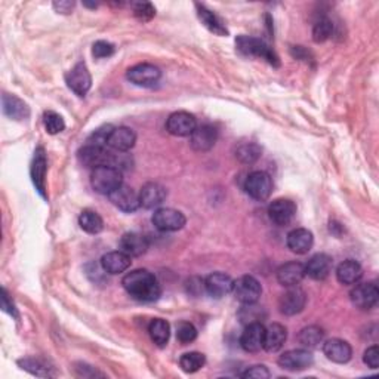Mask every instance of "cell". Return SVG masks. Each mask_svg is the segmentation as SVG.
I'll use <instances>...</instances> for the list:
<instances>
[{"label":"cell","mask_w":379,"mask_h":379,"mask_svg":"<svg viewBox=\"0 0 379 379\" xmlns=\"http://www.w3.org/2000/svg\"><path fill=\"white\" fill-rule=\"evenodd\" d=\"M122 285L129 295L141 303H154L162 295V287L156 276L144 268L127 273Z\"/></svg>","instance_id":"1"},{"label":"cell","mask_w":379,"mask_h":379,"mask_svg":"<svg viewBox=\"0 0 379 379\" xmlns=\"http://www.w3.org/2000/svg\"><path fill=\"white\" fill-rule=\"evenodd\" d=\"M77 158L86 167H99V166H113L117 169L127 167L129 157L125 153L114 154L112 150H107L105 147L89 145L86 144L83 148L79 150Z\"/></svg>","instance_id":"2"},{"label":"cell","mask_w":379,"mask_h":379,"mask_svg":"<svg viewBox=\"0 0 379 379\" xmlns=\"http://www.w3.org/2000/svg\"><path fill=\"white\" fill-rule=\"evenodd\" d=\"M236 48L245 57L261 58L273 67H280V58L261 39L242 34L236 39Z\"/></svg>","instance_id":"3"},{"label":"cell","mask_w":379,"mask_h":379,"mask_svg":"<svg viewBox=\"0 0 379 379\" xmlns=\"http://www.w3.org/2000/svg\"><path fill=\"white\" fill-rule=\"evenodd\" d=\"M122 184H123V174L121 169L113 166H99L92 169L91 185L96 193L110 196Z\"/></svg>","instance_id":"4"},{"label":"cell","mask_w":379,"mask_h":379,"mask_svg":"<svg viewBox=\"0 0 379 379\" xmlns=\"http://www.w3.org/2000/svg\"><path fill=\"white\" fill-rule=\"evenodd\" d=\"M152 223L158 232L172 233L184 228L187 218L181 211H176V209L161 207L154 211L152 216Z\"/></svg>","instance_id":"5"},{"label":"cell","mask_w":379,"mask_h":379,"mask_svg":"<svg viewBox=\"0 0 379 379\" xmlns=\"http://www.w3.org/2000/svg\"><path fill=\"white\" fill-rule=\"evenodd\" d=\"M245 190L254 201L264 202L273 193V179L264 171H254L246 178Z\"/></svg>","instance_id":"6"},{"label":"cell","mask_w":379,"mask_h":379,"mask_svg":"<svg viewBox=\"0 0 379 379\" xmlns=\"http://www.w3.org/2000/svg\"><path fill=\"white\" fill-rule=\"evenodd\" d=\"M233 295L238 303L245 304H256L258 299L263 295V286L254 276H242L234 280Z\"/></svg>","instance_id":"7"},{"label":"cell","mask_w":379,"mask_h":379,"mask_svg":"<svg viewBox=\"0 0 379 379\" xmlns=\"http://www.w3.org/2000/svg\"><path fill=\"white\" fill-rule=\"evenodd\" d=\"M162 77L161 68L153 65V64H136L131 67L126 72V79L135 86H141V88H152L156 83H158Z\"/></svg>","instance_id":"8"},{"label":"cell","mask_w":379,"mask_h":379,"mask_svg":"<svg viewBox=\"0 0 379 379\" xmlns=\"http://www.w3.org/2000/svg\"><path fill=\"white\" fill-rule=\"evenodd\" d=\"M65 82L67 86L72 89L77 96L83 98L92 86V76L88 65L83 61H81L65 74Z\"/></svg>","instance_id":"9"},{"label":"cell","mask_w":379,"mask_h":379,"mask_svg":"<svg viewBox=\"0 0 379 379\" xmlns=\"http://www.w3.org/2000/svg\"><path fill=\"white\" fill-rule=\"evenodd\" d=\"M278 366L289 372H301L305 369L311 367L314 363V356L307 348H299V350H289L283 353L277 360Z\"/></svg>","instance_id":"10"},{"label":"cell","mask_w":379,"mask_h":379,"mask_svg":"<svg viewBox=\"0 0 379 379\" xmlns=\"http://www.w3.org/2000/svg\"><path fill=\"white\" fill-rule=\"evenodd\" d=\"M197 121L188 112H175L167 117L166 129L174 136H192L196 131Z\"/></svg>","instance_id":"11"},{"label":"cell","mask_w":379,"mask_h":379,"mask_svg":"<svg viewBox=\"0 0 379 379\" xmlns=\"http://www.w3.org/2000/svg\"><path fill=\"white\" fill-rule=\"evenodd\" d=\"M307 304V294L298 286L287 287L280 299H278V308L285 316H296L301 313Z\"/></svg>","instance_id":"12"},{"label":"cell","mask_w":379,"mask_h":379,"mask_svg":"<svg viewBox=\"0 0 379 379\" xmlns=\"http://www.w3.org/2000/svg\"><path fill=\"white\" fill-rule=\"evenodd\" d=\"M110 202H112L117 209H121L122 212L131 214L135 212L136 209L141 207L139 203V193H136L132 187L126 184H122L117 190L108 196Z\"/></svg>","instance_id":"13"},{"label":"cell","mask_w":379,"mask_h":379,"mask_svg":"<svg viewBox=\"0 0 379 379\" xmlns=\"http://www.w3.org/2000/svg\"><path fill=\"white\" fill-rule=\"evenodd\" d=\"M296 215V205L291 198H276L268 206V216L276 225H289Z\"/></svg>","instance_id":"14"},{"label":"cell","mask_w":379,"mask_h":379,"mask_svg":"<svg viewBox=\"0 0 379 379\" xmlns=\"http://www.w3.org/2000/svg\"><path fill=\"white\" fill-rule=\"evenodd\" d=\"M378 298L379 291L373 282L357 285L350 292L351 303L357 308H360V310H371V308H373L378 304Z\"/></svg>","instance_id":"15"},{"label":"cell","mask_w":379,"mask_h":379,"mask_svg":"<svg viewBox=\"0 0 379 379\" xmlns=\"http://www.w3.org/2000/svg\"><path fill=\"white\" fill-rule=\"evenodd\" d=\"M264 339L265 326L261 322L249 323L240 336V345L246 353H258L264 350Z\"/></svg>","instance_id":"16"},{"label":"cell","mask_w":379,"mask_h":379,"mask_svg":"<svg viewBox=\"0 0 379 379\" xmlns=\"http://www.w3.org/2000/svg\"><path fill=\"white\" fill-rule=\"evenodd\" d=\"M135 143L136 134L134 132V129L127 126H119L113 127L112 132H110L107 139V147L114 150L117 153H126L131 148H134Z\"/></svg>","instance_id":"17"},{"label":"cell","mask_w":379,"mask_h":379,"mask_svg":"<svg viewBox=\"0 0 379 379\" xmlns=\"http://www.w3.org/2000/svg\"><path fill=\"white\" fill-rule=\"evenodd\" d=\"M233 285H234L233 278L228 274H225V273H221V272L209 274L205 278L206 294L209 296L215 298V299H221L225 295L232 294L233 292Z\"/></svg>","instance_id":"18"},{"label":"cell","mask_w":379,"mask_h":379,"mask_svg":"<svg viewBox=\"0 0 379 379\" xmlns=\"http://www.w3.org/2000/svg\"><path fill=\"white\" fill-rule=\"evenodd\" d=\"M323 354L329 358V360L338 363V365H344L351 360L353 357V348L344 339L339 338H332L327 339V341L323 342Z\"/></svg>","instance_id":"19"},{"label":"cell","mask_w":379,"mask_h":379,"mask_svg":"<svg viewBox=\"0 0 379 379\" xmlns=\"http://www.w3.org/2000/svg\"><path fill=\"white\" fill-rule=\"evenodd\" d=\"M334 270V259L327 254H316L305 264V276L311 277L313 280H325L331 276Z\"/></svg>","instance_id":"20"},{"label":"cell","mask_w":379,"mask_h":379,"mask_svg":"<svg viewBox=\"0 0 379 379\" xmlns=\"http://www.w3.org/2000/svg\"><path fill=\"white\" fill-rule=\"evenodd\" d=\"M32 179L36 190L43 198H48L46 193V172H48V161L43 147H39L34 153L33 165H32Z\"/></svg>","instance_id":"21"},{"label":"cell","mask_w":379,"mask_h":379,"mask_svg":"<svg viewBox=\"0 0 379 379\" xmlns=\"http://www.w3.org/2000/svg\"><path fill=\"white\" fill-rule=\"evenodd\" d=\"M218 141V131L212 125H202L197 126L196 131L192 134V148L194 152L205 153L214 148Z\"/></svg>","instance_id":"22"},{"label":"cell","mask_w":379,"mask_h":379,"mask_svg":"<svg viewBox=\"0 0 379 379\" xmlns=\"http://www.w3.org/2000/svg\"><path fill=\"white\" fill-rule=\"evenodd\" d=\"M150 247L148 238L141 233H125L119 242V249L131 258L143 256Z\"/></svg>","instance_id":"23"},{"label":"cell","mask_w":379,"mask_h":379,"mask_svg":"<svg viewBox=\"0 0 379 379\" xmlns=\"http://www.w3.org/2000/svg\"><path fill=\"white\" fill-rule=\"evenodd\" d=\"M286 245L294 254L305 255L311 251L314 245V236L307 228H295L286 237Z\"/></svg>","instance_id":"24"},{"label":"cell","mask_w":379,"mask_h":379,"mask_svg":"<svg viewBox=\"0 0 379 379\" xmlns=\"http://www.w3.org/2000/svg\"><path fill=\"white\" fill-rule=\"evenodd\" d=\"M167 197V190L158 183H147L139 192V203L144 209L161 206Z\"/></svg>","instance_id":"25"},{"label":"cell","mask_w":379,"mask_h":379,"mask_svg":"<svg viewBox=\"0 0 379 379\" xmlns=\"http://www.w3.org/2000/svg\"><path fill=\"white\" fill-rule=\"evenodd\" d=\"M305 277V265L301 263H286L277 270V282L285 287L298 286Z\"/></svg>","instance_id":"26"},{"label":"cell","mask_w":379,"mask_h":379,"mask_svg":"<svg viewBox=\"0 0 379 379\" xmlns=\"http://www.w3.org/2000/svg\"><path fill=\"white\" fill-rule=\"evenodd\" d=\"M131 256L126 255L122 251H113L103 255L101 258V267L107 274H121L125 273L129 267H131Z\"/></svg>","instance_id":"27"},{"label":"cell","mask_w":379,"mask_h":379,"mask_svg":"<svg viewBox=\"0 0 379 379\" xmlns=\"http://www.w3.org/2000/svg\"><path fill=\"white\" fill-rule=\"evenodd\" d=\"M363 277V268L354 259H345L336 268L338 282L344 286L357 285Z\"/></svg>","instance_id":"28"},{"label":"cell","mask_w":379,"mask_h":379,"mask_svg":"<svg viewBox=\"0 0 379 379\" xmlns=\"http://www.w3.org/2000/svg\"><path fill=\"white\" fill-rule=\"evenodd\" d=\"M196 9L198 19H201L202 24L209 30V32L216 36H228V30L224 21L214 11H211V9L202 3H196Z\"/></svg>","instance_id":"29"},{"label":"cell","mask_w":379,"mask_h":379,"mask_svg":"<svg viewBox=\"0 0 379 379\" xmlns=\"http://www.w3.org/2000/svg\"><path fill=\"white\" fill-rule=\"evenodd\" d=\"M3 114L12 121H25L30 117V107L15 95L3 94L2 96Z\"/></svg>","instance_id":"30"},{"label":"cell","mask_w":379,"mask_h":379,"mask_svg":"<svg viewBox=\"0 0 379 379\" xmlns=\"http://www.w3.org/2000/svg\"><path fill=\"white\" fill-rule=\"evenodd\" d=\"M287 339V329L280 323H273L265 327V339L264 350L268 353H277L282 350Z\"/></svg>","instance_id":"31"},{"label":"cell","mask_w":379,"mask_h":379,"mask_svg":"<svg viewBox=\"0 0 379 379\" xmlns=\"http://www.w3.org/2000/svg\"><path fill=\"white\" fill-rule=\"evenodd\" d=\"M18 366L23 369V371H27L28 373H32L39 378H54L57 376V372L54 371V367H49V365L41 358H33V357H27L18 360Z\"/></svg>","instance_id":"32"},{"label":"cell","mask_w":379,"mask_h":379,"mask_svg":"<svg viewBox=\"0 0 379 379\" xmlns=\"http://www.w3.org/2000/svg\"><path fill=\"white\" fill-rule=\"evenodd\" d=\"M298 341L307 350H313V348L320 347L325 342V331L320 326H307L301 332L298 334Z\"/></svg>","instance_id":"33"},{"label":"cell","mask_w":379,"mask_h":379,"mask_svg":"<svg viewBox=\"0 0 379 379\" xmlns=\"http://www.w3.org/2000/svg\"><path fill=\"white\" fill-rule=\"evenodd\" d=\"M148 334L157 347H165L169 342V338H171V325L163 318H154L148 325Z\"/></svg>","instance_id":"34"},{"label":"cell","mask_w":379,"mask_h":379,"mask_svg":"<svg viewBox=\"0 0 379 379\" xmlns=\"http://www.w3.org/2000/svg\"><path fill=\"white\" fill-rule=\"evenodd\" d=\"M79 225L83 232L88 234H98L103 232L104 228V221L103 218L99 216L95 211H91V209H85V211L79 215Z\"/></svg>","instance_id":"35"},{"label":"cell","mask_w":379,"mask_h":379,"mask_svg":"<svg viewBox=\"0 0 379 379\" xmlns=\"http://www.w3.org/2000/svg\"><path fill=\"white\" fill-rule=\"evenodd\" d=\"M263 154V148L256 143H242L236 148V157L245 165L255 163Z\"/></svg>","instance_id":"36"},{"label":"cell","mask_w":379,"mask_h":379,"mask_svg":"<svg viewBox=\"0 0 379 379\" xmlns=\"http://www.w3.org/2000/svg\"><path fill=\"white\" fill-rule=\"evenodd\" d=\"M206 365V357L205 354L198 351L185 353L179 358V366H181L185 373H196L201 371V369Z\"/></svg>","instance_id":"37"},{"label":"cell","mask_w":379,"mask_h":379,"mask_svg":"<svg viewBox=\"0 0 379 379\" xmlns=\"http://www.w3.org/2000/svg\"><path fill=\"white\" fill-rule=\"evenodd\" d=\"M334 33V23L329 18H320L313 27V41L316 43H323Z\"/></svg>","instance_id":"38"},{"label":"cell","mask_w":379,"mask_h":379,"mask_svg":"<svg viewBox=\"0 0 379 379\" xmlns=\"http://www.w3.org/2000/svg\"><path fill=\"white\" fill-rule=\"evenodd\" d=\"M43 125H45V129L49 135L61 134L65 129L64 119L55 112H46L43 114Z\"/></svg>","instance_id":"39"},{"label":"cell","mask_w":379,"mask_h":379,"mask_svg":"<svg viewBox=\"0 0 379 379\" xmlns=\"http://www.w3.org/2000/svg\"><path fill=\"white\" fill-rule=\"evenodd\" d=\"M197 338V329L193 323L190 322H179L176 325V339L183 345L192 344Z\"/></svg>","instance_id":"40"},{"label":"cell","mask_w":379,"mask_h":379,"mask_svg":"<svg viewBox=\"0 0 379 379\" xmlns=\"http://www.w3.org/2000/svg\"><path fill=\"white\" fill-rule=\"evenodd\" d=\"M134 15L143 23L152 21L156 15V8L150 2H138L134 5Z\"/></svg>","instance_id":"41"},{"label":"cell","mask_w":379,"mask_h":379,"mask_svg":"<svg viewBox=\"0 0 379 379\" xmlns=\"http://www.w3.org/2000/svg\"><path fill=\"white\" fill-rule=\"evenodd\" d=\"M238 316H240V320L246 325L261 322V310H259L258 307H255V304H245Z\"/></svg>","instance_id":"42"},{"label":"cell","mask_w":379,"mask_h":379,"mask_svg":"<svg viewBox=\"0 0 379 379\" xmlns=\"http://www.w3.org/2000/svg\"><path fill=\"white\" fill-rule=\"evenodd\" d=\"M113 126H103L96 129V131L89 136L88 139V144L89 145H98V147H105L107 145V139H108V135L110 132H112Z\"/></svg>","instance_id":"43"},{"label":"cell","mask_w":379,"mask_h":379,"mask_svg":"<svg viewBox=\"0 0 379 379\" xmlns=\"http://www.w3.org/2000/svg\"><path fill=\"white\" fill-rule=\"evenodd\" d=\"M114 52H116L114 45L110 43V42H105V41H98L92 46V55L96 59L108 58V57H112Z\"/></svg>","instance_id":"44"},{"label":"cell","mask_w":379,"mask_h":379,"mask_svg":"<svg viewBox=\"0 0 379 379\" xmlns=\"http://www.w3.org/2000/svg\"><path fill=\"white\" fill-rule=\"evenodd\" d=\"M270 376H272L270 371H268L267 366H264V365H256V366L249 367L247 371H245L242 373V378H245V379H268Z\"/></svg>","instance_id":"45"},{"label":"cell","mask_w":379,"mask_h":379,"mask_svg":"<svg viewBox=\"0 0 379 379\" xmlns=\"http://www.w3.org/2000/svg\"><path fill=\"white\" fill-rule=\"evenodd\" d=\"M363 362L371 369L379 367V347L378 345H372L367 348L363 354Z\"/></svg>","instance_id":"46"},{"label":"cell","mask_w":379,"mask_h":379,"mask_svg":"<svg viewBox=\"0 0 379 379\" xmlns=\"http://www.w3.org/2000/svg\"><path fill=\"white\" fill-rule=\"evenodd\" d=\"M76 3L70 2V0H59V2H54V9L58 14L63 15H70L73 12Z\"/></svg>","instance_id":"47"},{"label":"cell","mask_w":379,"mask_h":379,"mask_svg":"<svg viewBox=\"0 0 379 379\" xmlns=\"http://www.w3.org/2000/svg\"><path fill=\"white\" fill-rule=\"evenodd\" d=\"M82 367H76V372L79 376L83 378H94V376H104L103 373L96 372L92 366H86V365H81Z\"/></svg>","instance_id":"48"},{"label":"cell","mask_w":379,"mask_h":379,"mask_svg":"<svg viewBox=\"0 0 379 379\" xmlns=\"http://www.w3.org/2000/svg\"><path fill=\"white\" fill-rule=\"evenodd\" d=\"M2 307H3V310H5V311H8V313L11 314V316H17V314H15V308H14L12 301H9V295H8V291H6V289H3Z\"/></svg>","instance_id":"49"}]
</instances>
